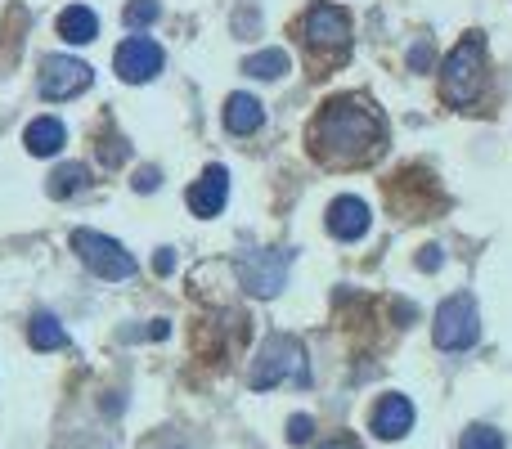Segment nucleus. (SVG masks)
<instances>
[{
    "mask_svg": "<svg viewBox=\"0 0 512 449\" xmlns=\"http://www.w3.org/2000/svg\"><path fill=\"white\" fill-rule=\"evenodd\" d=\"M135 189H140V194H153V189H158V171L144 167L140 176H135Z\"/></svg>",
    "mask_w": 512,
    "mask_h": 449,
    "instance_id": "nucleus-24",
    "label": "nucleus"
},
{
    "mask_svg": "<svg viewBox=\"0 0 512 449\" xmlns=\"http://www.w3.org/2000/svg\"><path fill=\"white\" fill-rule=\"evenodd\" d=\"M113 68L122 81L144 86V81H153L162 68H167V54H162V45L153 41V36H126V41L113 50Z\"/></svg>",
    "mask_w": 512,
    "mask_h": 449,
    "instance_id": "nucleus-7",
    "label": "nucleus"
},
{
    "mask_svg": "<svg viewBox=\"0 0 512 449\" xmlns=\"http://www.w3.org/2000/svg\"><path fill=\"white\" fill-rule=\"evenodd\" d=\"M288 265L292 252H243L234 261V274L252 297H279L283 283H288Z\"/></svg>",
    "mask_w": 512,
    "mask_h": 449,
    "instance_id": "nucleus-6",
    "label": "nucleus"
},
{
    "mask_svg": "<svg viewBox=\"0 0 512 449\" xmlns=\"http://www.w3.org/2000/svg\"><path fill=\"white\" fill-rule=\"evenodd\" d=\"M409 68H418V72H423V68H432V45H418V50H409Z\"/></svg>",
    "mask_w": 512,
    "mask_h": 449,
    "instance_id": "nucleus-23",
    "label": "nucleus"
},
{
    "mask_svg": "<svg viewBox=\"0 0 512 449\" xmlns=\"http://www.w3.org/2000/svg\"><path fill=\"white\" fill-rule=\"evenodd\" d=\"M261 122H265V108H261V99L256 95H230L225 99V131L230 135H252V131H261Z\"/></svg>",
    "mask_w": 512,
    "mask_h": 449,
    "instance_id": "nucleus-14",
    "label": "nucleus"
},
{
    "mask_svg": "<svg viewBox=\"0 0 512 449\" xmlns=\"http://www.w3.org/2000/svg\"><path fill=\"white\" fill-rule=\"evenodd\" d=\"M319 449H360V441H351V436H337V441L319 445Z\"/></svg>",
    "mask_w": 512,
    "mask_h": 449,
    "instance_id": "nucleus-26",
    "label": "nucleus"
},
{
    "mask_svg": "<svg viewBox=\"0 0 512 449\" xmlns=\"http://www.w3.org/2000/svg\"><path fill=\"white\" fill-rule=\"evenodd\" d=\"M243 72L256 77V81H279L283 72H288V54L283 50H256V54L243 59Z\"/></svg>",
    "mask_w": 512,
    "mask_h": 449,
    "instance_id": "nucleus-18",
    "label": "nucleus"
},
{
    "mask_svg": "<svg viewBox=\"0 0 512 449\" xmlns=\"http://www.w3.org/2000/svg\"><path fill=\"white\" fill-rule=\"evenodd\" d=\"M72 252H77V261L86 265L90 274H99V279H108V283L135 274V256L126 252L117 238L99 234V229H72Z\"/></svg>",
    "mask_w": 512,
    "mask_h": 449,
    "instance_id": "nucleus-5",
    "label": "nucleus"
},
{
    "mask_svg": "<svg viewBox=\"0 0 512 449\" xmlns=\"http://www.w3.org/2000/svg\"><path fill=\"white\" fill-rule=\"evenodd\" d=\"M310 436H315V418H310V414H292L288 418V441L292 445H306Z\"/></svg>",
    "mask_w": 512,
    "mask_h": 449,
    "instance_id": "nucleus-21",
    "label": "nucleus"
},
{
    "mask_svg": "<svg viewBox=\"0 0 512 449\" xmlns=\"http://www.w3.org/2000/svg\"><path fill=\"white\" fill-rule=\"evenodd\" d=\"M90 185V167H81V162H63V167H54V176H50V198H72V194H81V189Z\"/></svg>",
    "mask_w": 512,
    "mask_h": 449,
    "instance_id": "nucleus-17",
    "label": "nucleus"
},
{
    "mask_svg": "<svg viewBox=\"0 0 512 449\" xmlns=\"http://www.w3.org/2000/svg\"><path fill=\"white\" fill-rule=\"evenodd\" d=\"M189 212L203 216V221H212V216L225 212V198H230V171L221 167V162H212V167L203 171V176L189 185Z\"/></svg>",
    "mask_w": 512,
    "mask_h": 449,
    "instance_id": "nucleus-10",
    "label": "nucleus"
},
{
    "mask_svg": "<svg viewBox=\"0 0 512 449\" xmlns=\"http://www.w3.org/2000/svg\"><path fill=\"white\" fill-rule=\"evenodd\" d=\"M279 382H297V387H306L310 382L306 346H301L297 337H288V333H274L270 342L256 351L252 373H248L252 391H270V387H279Z\"/></svg>",
    "mask_w": 512,
    "mask_h": 449,
    "instance_id": "nucleus-3",
    "label": "nucleus"
},
{
    "mask_svg": "<svg viewBox=\"0 0 512 449\" xmlns=\"http://www.w3.org/2000/svg\"><path fill=\"white\" fill-rule=\"evenodd\" d=\"M59 36L68 45H90L99 36V14L90 5H68L59 14Z\"/></svg>",
    "mask_w": 512,
    "mask_h": 449,
    "instance_id": "nucleus-15",
    "label": "nucleus"
},
{
    "mask_svg": "<svg viewBox=\"0 0 512 449\" xmlns=\"http://www.w3.org/2000/svg\"><path fill=\"white\" fill-rule=\"evenodd\" d=\"M369 225H373V212H369V203H364V198L342 194V198H333V203H328V234L342 238V243L364 238V234H369Z\"/></svg>",
    "mask_w": 512,
    "mask_h": 449,
    "instance_id": "nucleus-11",
    "label": "nucleus"
},
{
    "mask_svg": "<svg viewBox=\"0 0 512 449\" xmlns=\"http://www.w3.org/2000/svg\"><path fill=\"white\" fill-rule=\"evenodd\" d=\"M162 18V0H126L122 9V23L131 27V32H144V27H153Z\"/></svg>",
    "mask_w": 512,
    "mask_h": 449,
    "instance_id": "nucleus-19",
    "label": "nucleus"
},
{
    "mask_svg": "<svg viewBox=\"0 0 512 449\" xmlns=\"http://www.w3.org/2000/svg\"><path fill=\"white\" fill-rule=\"evenodd\" d=\"M441 261H445L441 247H423V252H418V270H423V274H436V270H441Z\"/></svg>",
    "mask_w": 512,
    "mask_h": 449,
    "instance_id": "nucleus-22",
    "label": "nucleus"
},
{
    "mask_svg": "<svg viewBox=\"0 0 512 449\" xmlns=\"http://www.w3.org/2000/svg\"><path fill=\"white\" fill-rule=\"evenodd\" d=\"M441 90L454 108H472L481 99V90H486V36L481 32H468L450 50L441 68Z\"/></svg>",
    "mask_w": 512,
    "mask_h": 449,
    "instance_id": "nucleus-2",
    "label": "nucleus"
},
{
    "mask_svg": "<svg viewBox=\"0 0 512 449\" xmlns=\"http://www.w3.org/2000/svg\"><path fill=\"white\" fill-rule=\"evenodd\" d=\"M95 81V72H90V63L72 59V54H54V59L41 63V99H50V104H63V99H77L81 90Z\"/></svg>",
    "mask_w": 512,
    "mask_h": 449,
    "instance_id": "nucleus-8",
    "label": "nucleus"
},
{
    "mask_svg": "<svg viewBox=\"0 0 512 449\" xmlns=\"http://www.w3.org/2000/svg\"><path fill=\"white\" fill-rule=\"evenodd\" d=\"M369 427L382 436V441H400V436L414 427V405H409V396H400V391H387V396L373 405Z\"/></svg>",
    "mask_w": 512,
    "mask_h": 449,
    "instance_id": "nucleus-12",
    "label": "nucleus"
},
{
    "mask_svg": "<svg viewBox=\"0 0 512 449\" xmlns=\"http://www.w3.org/2000/svg\"><path fill=\"white\" fill-rule=\"evenodd\" d=\"M459 449H508L504 445V436L495 432V427H468V432H463V445Z\"/></svg>",
    "mask_w": 512,
    "mask_h": 449,
    "instance_id": "nucleus-20",
    "label": "nucleus"
},
{
    "mask_svg": "<svg viewBox=\"0 0 512 449\" xmlns=\"http://www.w3.org/2000/svg\"><path fill=\"white\" fill-rule=\"evenodd\" d=\"M23 144H27V153H32V158H54V153L68 144V131H63L59 117H36V122H27Z\"/></svg>",
    "mask_w": 512,
    "mask_h": 449,
    "instance_id": "nucleus-13",
    "label": "nucleus"
},
{
    "mask_svg": "<svg viewBox=\"0 0 512 449\" xmlns=\"http://www.w3.org/2000/svg\"><path fill=\"white\" fill-rule=\"evenodd\" d=\"M382 140H387V126L360 99H328L310 122V149L319 162H360L382 149Z\"/></svg>",
    "mask_w": 512,
    "mask_h": 449,
    "instance_id": "nucleus-1",
    "label": "nucleus"
},
{
    "mask_svg": "<svg viewBox=\"0 0 512 449\" xmlns=\"http://www.w3.org/2000/svg\"><path fill=\"white\" fill-rule=\"evenodd\" d=\"M301 41H306L310 50H342V45L351 41V14L337 9V5H328V0H319V5L306 9Z\"/></svg>",
    "mask_w": 512,
    "mask_h": 449,
    "instance_id": "nucleus-9",
    "label": "nucleus"
},
{
    "mask_svg": "<svg viewBox=\"0 0 512 449\" xmlns=\"http://www.w3.org/2000/svg\"><path fill=\"white\" fill-rule=\"evenodd\" d=\"M153 270H158V274H171V270H176V256H171V247H162V252L153 256Z\"/></svg>",
    "mask_w": 512,
    "mask_h": 449,
    "instance_id": "nucleus-25",
    "label": "nucleus"
},
{
    "mask_svg": "<svg viewBox=\"0 0 512 449\" xmlns=\"http://www.w3.org/2000/svg\"><path fill=\"white\" fill-rule=\"evenodd\" d=\"M27 342H32V351H63V346H68V333H63V324L50 315V310H36L32 324H27Z\"/></svg>",
    "mask_w": 512,
    "mask_h": 449,
    "instance_id": "nucleus-16",
    "label": "nucleus"
},
{
    "mask_svg": "<svg viewBox=\"0 0 512 449\" xmlns=\"http://www.w3.org/2000/svg\"><path fill=\"white\" fill-rule=\"evenodd\" d=\"M477 337H481V310L472 292H454V297H445L436 306L432 342L441 351H468V346H477Z\"/></svg>",
    "mask_w": 512,
    "mask_h": 449,
    "instance_id": "nucleus-4",
    "label": "nucleus"
}]
</instances>
